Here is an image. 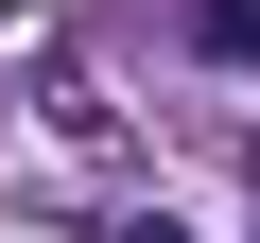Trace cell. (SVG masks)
Here are the masks:
<instances>
[{
    "label": "cell",
    "instance_id": "7a4b0ae2",
    "mask_svg": "<svg viewBox=\"0 0 260 243\" xmlns=\"http://www.w3.org/2000/svg\"><path fill=\"white\" fill-rule=\"evenodd\" d=\"M104 243H191V226H156V208H121V226H104Z\"/></svg>",
    "mask_w": 260,
    "mask_h": 243
},
{
    "label": "cell",
    "instance_id": "6da1fadb",
    "mask_svg": "<svg viewBox=\"0 0 260 243\" xmlns=\"http://www.w3.org/2000/svg\"><path fill=\"white\" fill-rule=\"evenodd\" d=\"M191 52H225V70H260V0H208V35Z\"/></svg>",
    "mask_w": 260,
    "mask_h": 243
}]
</instances>
